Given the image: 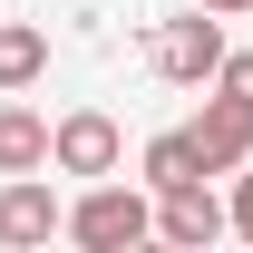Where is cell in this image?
Returning <instances> with one entry per match:
<instances>
[{"label":"cell","instance_id":"obj_1","mask_svg":"<svg viewBox=\"0 0 253 253\" xmlns=\"http://www.w3.org/2000/svg\"><path fill=\"white\" fill-rule=\"evenodd\" d=\"M59 234L88 244V253H126V244L156 234V195H146V185H117V175H88V195L59 214Z\"/></svg>","mask_w":253,"mask_h":253},{"label":"cell","instance_id":"obj_2","mask_svg":"<svg viewBox=\"0 0 253 253\" xmlns=\"http://www.w3.org/2000/svg\"><path fill=\"white\" fill-rule=\"evenodd\" d=\"M117 156H126V136H117L107 107H68V117H49V166H59V175H117Z\"/></svg>","mask_w":253,"mask_h":253},{"label":"cell","instance_id":"obj_3","mask_svg":"<svg viewBox=\"0 0 253 253\" xmlns=\"http://www.w3.org/2000/svg\"><path fill=\"white\" fill-rule=\"evenodd\" d=\"M156 244H175V253H214L224 244V195H214V175H185V185L156 195Z\"/></svg>","mask_w":253,"mask_h":253},{"label":"cell","instance_id":"obj_4","mask_svg":"<svg viewBox=\"0 0 253 253\" xmlns=\"http://www.w3.org/2000/svg\"><path fill=\"white\" fill-rule=\"evenodd\" d=\"M214 59H224V20H214V10H185V20L156 30V78H166V88H205Z\"/></svg>","mask_w":253,"mask_h":253},{"label":"cell","instance_id":"obj_5","mask_svg":"<svg viewBox=\"0 0 253 253\" xmlns=\"http://www.w3.org/2000/svg\"><path fill=\"white\" fill-rule=\"evenodd\" d=\"M59 185H49V166H39V175H0V244L10 253H39L49 244V234H59Z\"/></svg>","mask_w":253,"mask_h":253},{"label":"cell","instance_id":"obj_6","mask_svg":"<svg viewBox=\"0 0 253 253\" xmlns=\"http://www.w3.org/2000/svg\"><path fill=\"white\" fill-rule=\"evenodd\" d=\"M185 136H195V156H205V175H234V166H253V97L214 88V97H205V117H195Z\"/></svg>","mask_w":253,"mask_h":253},{"label":"cell","instance_id":"obj_7","mask_svg":"<svg viewBox=\"0 0 253 253\" xmlns=\"http://www.w3.org/2000/svg\"><path fill=\"white\" fill-rule=\"evenodd\" d=\"M39 166H49V117L0 97V175H39Z\"/></svg>","mask_w":253,"mask_h":253},{"label":"cell","instance_id":"obj_8","mask_svg":"<svg viewBox=\"0 0 253 253\" xmlns=\"http://www.w3.org/2000/svg\"><path fill=\"white\" fill-rule=\"evenodd\" d=\"M49 78V30H30V20H0V97H20Z\"/></svg>","mask_w":253,"mask_h":253},{"label":"cell","instance_id":"obj_9","mask_svg":"<svg viewBox=\"0 0 253 253\" xmlns=\"http://www.w3.org/2000/svg\"><path fill=\"white\" fill-rule=\"evenodd\" d=\"M185 175H205V156H195V136H185V126L146 136V156H136V185H146V195H166V185H185Z\"/></svg>","mask_w":253,"mask_h":253},{"label":"cell","instance_id":"obj_10","mask_svg":"<svg viewBox=\"0 0 253 253\" xmlns=\"http://www.w3.org/2000/svg\"><path fill=\"white\" fill-rule=\"evenodd\" d=\"M224 234L253 244V166H234V195H224Z\"/></svg>","mask_w":253,"mask_h":253},{"label":"cell","instance_id":"obj_11","mask_svg":"<svg viewBox=\"0 0 253 253\" xmlns=\"http://www.w3.org/2000/svg\"><path fill=\"white\" fill-rule=\"evenodd\" d=\"M214 88H234V97H253V49H224V59H214Z\"/></svg>","mask_w":253,"mask_h":253},{"label":"cell","instance_id":"obj_12","mask_svg":"<svg viewBox=\"0 0 253 253\" xmlns=\"http://www.w3.org/2000/svg\"><path fill=\"white\" fill-rule=\"evenodd\" d=\"M195 10H214V20H244V10H253V0H195Z\"/></svg>","mask_w":253,"mask_h":253}]
</instances>
